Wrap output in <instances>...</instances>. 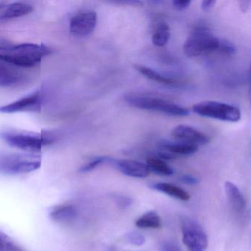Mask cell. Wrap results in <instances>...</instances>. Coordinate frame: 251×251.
<instances>
[{
	"mask_svg": "<svg viewBox=\"0 0 251 251\" xmlns=\"http://www.w3.org/2000/svg\"><path fill=\"white\" fill-rule=\"evenodd\" d=\"M31 5L23 2H0V22L25 17L33 12Z\"/></svg>",
	"mask_w": 251,
	"mask_h": 251,
	"instance_id": "4fadbf2b",
	"label": "cell"
},
{
	"mask_svg": "<svg viewBox=\"0 0 251 251\" xmlns=\"http://www.w3.org/2000/svg\"><path fill=\"white\" fill-rule=\"evenodd\" d=\"M97 23L98 16L95 11H80L70 19V30L74 36H88L94 31Z\"/></svg>",
	"mask_w": 251,
	"mask_h": 251,
	"instance_id": "30bf717a",
	"label": "cell"
},
{
	"mask_svg": "<svg viewBox=\"0 0 251 251\" xmlns=\"http://www.w3.org/2000/svg\"><path fill=\"white\" fill-rule=\"evenodd\" d=\"M0 251H26L8 235L0 231Z\"/></svg>",
	"mask_w": 251,
	"mask_h": 251,
	"instance_id": "7402d4cb",
	"label": "cell"
},
{
	"mask_svg": "<svg viewBox=\"0 0 251 251\" xmlns=\"http://www.w3.org/2000/svg\"><path fill=\"white\" fill-rule=\"evenodd\" d=\"M77 217V209L73 204L64 202L54 205L50 211V217L58 223H69Z\"/></svg>",
	"mask_w": 251,
	"mask_h": 251,
	"instance_id": "5bb4252c",
	"label": "cell"
},
{
	"mask_svg": "<svg viewBox=\"0 0 251 251\" xmlns=\"http://www.w3.org/2000/svg\"><path fill=\"white\" fill-rule=\"evenodd\" d=\"M110 158L106 156H100L98 157V158H94L92 161H89L87 164L83 165L81 168L80 169V173H89V172L92 171V170L96 169L97 167L100 166L101 164H104V163H107L109 161Z\"/></svg>",
	"mask_w": 251,
	"mask_h": 251,
	"instance_id": "603a6c76",
	"label": "cell"
},
{
	"mask_svg": "<svg viewBox=\"0 0 251 251\" xmlns=\"http://www.w3.org/2000/svg\"><path fill=\"white\" fill-rule=\"evenodd\" d=\"M52 50L44 44H14L0 42V57L10 64L28 70L39 65Z\"/></svg>",
	"mask_w": 251,
	"mask_h": 251,
	"instance_id": "6da1fadb",
	"label": "cell"
},
{
	"mask_svg": "<svg viewBox=\"0 0 251 251\" xmlns=\"http://www.w3.org/2000/svg\"><path fill=\"white\" fill-rule=\"evenodd\" d=\"M191 5V1H180V0H175L173 2V5L175 9L177 11H182L189 8Z\"/></svg>",
	"mask_w": 251,
	"mask_h": 251,
	"instance_id": "484cf974",
	"label": "cell"
},
{
	"mask_svg": "<svg viewBox=\"0 0 251 251\" xmlns=\"http://www.w3.org/2000/svg\"><path fill=\"white\" fill-rule=\"evenodd\" d=\"M170 37V28L169 25L166 23H160L152 35V44L156 47L165 46Z\"/></svg>",
	"mask_w": 251,
	"mask_h": 251,
	"instance_id": "44dd1931",
	"label": "cell"
},
{
	"mask_svg": "<svg viewBox=\"0 0 251 251\" xmlns=\"http://www.w3.org/2000/svg\"><path fill=\"white\" fill-rule=\"evenodd\" d=\"M216 4L214 0H205L201 2V9L203 11H208L211 10Z\"/></svg>",
	"mask_w": 251,
	"mask_h": 251,
	"instance_id": "4316f807",
	"label": "cell"
},
{
	"mask_svg": "<svg viewBox=\"0 0 251 251\" xmlns=\"http://www.w3.org/2000/svg\"><path fill=\"white\" fill-rule=\"evenodd\" d=\"M152 188L155 189V190L159 191L162 193L170 195V196L180 200V201H188L190 199V195L187 192H186L182 188L172 184V183H158L153 185Z\"/></svg>",
	"mask_w": 251,
	"mask_h": 251,
	"instance_id": "e0dca14e",
	"label": "cell"
},
{
	"mask_svg": "<svg viewBox=\"0 0 251 251\" xmlns=\"http://www.w3.org/2000/svg\"><path fill=\"white\" fill-rule=\"evenodd\" d=\"M181 180L183 183H187V184L195 185L198 183V179L192 176H183L181 177Z\"/></svg>",
	"mask_w": 251,
	"mask_h": 251,
	"instance_id": "f1b7e54d",
	"label": "cell"
},
{
	"mask_svg": "<svg viewBox=\"0 0 251 251\" xmlns=\"http://www.w3.org/2000/svg\"><path fill=\"white\" fill-rule=\"evenodd\" d=\"M161 148L167 152L177 155H189L195 153L198 151V146L192 144L184 143V142H177L172 143L169 142H162Z\"/></svg>",
	"mask_w": 251,
	"mask_h": 251,
	"instance_id": "2e32d148",
	"label": "cell"
},
{
	"mask_svg": "<svg viewBox=\"0 0 251 251\" xmlns=\"http://www.w3.org/2000/svg\"><path fill=\"white\" fill-rule=\"evenodd\" d=\"M108 163L114 164L117 170L130 177L145 178L151 174L148 165L134 160H114L110 158Z\"/></svg>",
	"mask_w": 251,
	"mask_h": 251,
	"instance_id": "7c38bea8",
	"label": "cell"
},
{
	"mask_svg": "<svg viewBox=\"0 0 251 251\" xmlns=\"http://www.w3.org/2000/svg\"><path fill=\"white\" fill-rule=\"evenodd\" d=\"M41 165L42 159L37 154L0 151V174H26L39 170Z\"/></svg>",
	"mask_w": 251,
	"mask_h": 251,
	"instance_id": "3957f363",
	"label": "cell"
},
{
	"mask_svg": "<svg viewBox=\"0 0 251 251\" xmlns=\"http://www.w3.org/2000/svg\"><path fill=\"white\" fill-rule=\"evenodd\" d=\"M135 224L139 228L156 229L161 227V220L155 211H149L139 217Z\"/></svg>",
	"mask_w": 251,
	"mask_h": 251,
	"instance_id": "d6986e66",
	"label": "cell"
},
{
	"mask_svg": "<svg viewBox=\"0 0 251 251\" xmlns=\"http://www.w3.org/2000/svg\"><path fill=\"white\" fill-rule=\"evenodd\" d=\"M161 251H181L180 248L175 245V244L170 243V242H167L162 245L161 248Z\"/></svg>",
	"mask_w": 251,
	"mask_h": 251,
	"instance_id": "83f0119b",
	"label": "cell"
},
{
	"mask_svg": "<svg viewBox=\"0 0 251 251\" xmlns=\"http://www.w3.org/2000/svg\"><path fill=\"white\" fill-rule=\"evenodd\" d=\"M147 165L151 171L161 176H171L174 173L173 168L161 158L151 157L147 160Z\"/></svg>",
	"mask_w": 251,
	"mask_h": 251,
	"instance_id": "ffe728a7",
	"label": "cell"
},
{
	"mask_svg": "<svg viewBox=\"0 0 251 251\" xmlns=\"http://www.w3.org/2000/svg\"><path fill=\"white\" fill-rule=\"evenodd\" d=\"M225 191L232 208L237 212L243 211L246 205V202L243 195L238 189L237 186L231 182L226 181L225 183Z\"/></svg>",
	"mask_w": 251,
	"mask_h": 251,
	"instance_id": "9a60e30c",
	"label": "cell"
},
{
	"mask_svg": "<svg viewBox=\"0 0 251 251\" xmlns=\"http://www.w3.org/2000/svg\"><path fill=\"white\" fill-rule=\"evenodd\" d=\"M28 79L25 69L16 67L0 57V87L14 88L24 84Z\"/></svg>",
	"mask_w": 251,
	"mask_h": 251,
	"instance_id": "9c48e42d",
	"label": "cell"
},
{
	"mask_svg": "<svg viewBox=\"0 0 251 251\" xmlns=\"http://www.w3.org/2000/svg\"><path fill=\"white\" fill-rule=\"evenodd\" d=\"M135 67L141 74L143 75L150 80H154V81L158 82L161 84L168 85V86L177 83L176 80L170 78V77H165L149 67L140 65H136Z\"/></svg>",
	"mask_w": 251,
	"mask_h": 251,
	"instance_id": "ac0fdd59",
	"label": "cell"
},
{
	"mask_svg": "<svg viewBox=\"0 0 251 251\" xmlns=\"http://www.w3.org/2000/svg\"><path fill=\"white\" fill-rule=\"evenodd\" d=\"M217 51L224 54L226 55H233L236 53V48L233 46V44L230 43L228 41L220 40V45H219Z\"/></svg>",
	"mask_w": 251,
	"mask_h": 251,
	"instance_id": "cb8c5ba5",
	"label": "cell"
},
{
	"mask_svg": "<svg viewBox=\"0 0 251 251\" xmlns=\"http://www.w3.org/2000/svg\"><path fill=\"white\" fill-rule=\"evenodd\" d=\"M57 136L51 131H27L5 128L0 130V139L13 148L21 150L28 153L36 154L45 147L52 145Z\"/></svg>",
	"mask_w": 251,
	"mask_h": 251,
	"instance_id": "7a4b0ae2",
	"label": "cell"
},
{
	"mask_svg": "<svg viewBox=\"0 0 251 251\" xmlns=\"http://www.w3.org/2000/svg\"><path fill=\"white\" fill-rule=\"evenodd\" d=\"M124 99L130 106L139 109L156 111L173 117H186L190 114L189 110L184 107L155 97L128 94L125 95Z\"/></svg>",
	"mask_w": 251,
	"mask_h": 251,
	"instance_id": "277c9868",
	"label": "cell"
},
{
	"mask_svg": "<svg viewBox=\"0 0 251 251\" xmlns=\"http://www.w3.org/2000/svg\"><path fill=\"white\" fill-rule=\"evenodd\" d=\"M44 96L43 91L37 89L14 102L0 105V113L16 114L20 112H40L43 105Z\"/></svg>",
	"mask_w": 251,
	"mask_h": 251,
	"instance_id": "ba28073f",
	"label": "cell"
},
{
	"mask_svg": "<svg viewBox=\"0 0 251 251\" xmlns=\"http://www.w3.org/2000/svg\"><path fill=\"white\" fill-rule=\"evenodd\" d=\"M127 240L133 244V245H142L145 242V238L143 235L140 234V233H136V232H133V233H130L127 234Z\"/></svg>",
	"mask_w": 251,
	"mask_h": 251,
	"instance_id": "d4e9b609",
	"label": "cell"
},
{
	"mask_svg": "<svg viewBox=\"0 0 251 251\" xmlns=\"http://www.w3.org/2000/svg\"><path fill=\"white\" fill-rule=\"evenodd\" d=\"M251 1L249 0H242L239 2V7H240L241 11L243 13H246L249 9L250 5H251Z\"/></svg>",
	"mask_w": 251,
	"mask_h": 251,
	"instance_id": "f546056e",
	"label": "cell"
},
{
	"mask_svg": "<svg viewBox=\"0 0 251 251\" xmlns=\"http://www.w3.org/2000/svg\"><path fill=\"white\" fill-rule=\"evenodd\" d=\"M195 114L221 121L236 123L241 119V111L237 107L217 101H204L192 106Z\"/></svg>",
	"mask_w": 251,
	"mask_h": 251,
	"instance_id": "8992f818",
	"label": "cell"
},
{
	"mask_svg": "<svg viewBox=\"0 0 251 251\" xmlns=\"http://www.w3.org/2000/svg\"><path fill=\"white\" fill-rule=\"evenodd\" d=\"M183 242L189 251H205L208 245V237L199 223L189 217L181 219Z\"/></svg>",
	"mask_w": 251,
	"mask_h": 251,
	"instance_id": "52a82bcc",
	"label": "cell"
},
{
	"mask_svg": "<svg viewBox=\"0 0 251 251\" xmlns=\"http://www.w3.org/2000/svg\"><path fill=\"white\" fill-rule=\"evenodd\" d=\"M220 39L213 36L208 27L198 26L192 30L183 45V52L189 58L217 51Z\"/></svg>",
	"mask_w": 251,
	"mask_h": 251,
	"instance_id": "5b68a950",
	"label": "cell"
},
{
	"mask_svg": "<svg viewBox=\"0 0 251 251\" xmlns=\"http://www.w3.org/2000/svg\"><path fill=\"white\" fill-rule=\"evenodd\" d=\"M171 135L180 142L192 145H203L210 142V138L205 133L189 126L180 125L173 129Z\"/></svg>",
	"mask_w": 251,
	"mask_h": 251,
	"instance_id": "8fae6325",
	"label": "cell"
}]
</instances>
